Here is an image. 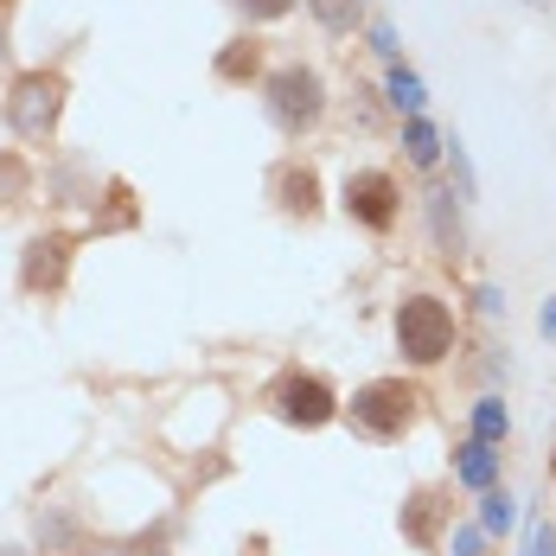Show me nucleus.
<instances>
[{
	"label": "nucleus",
	"instance_id": "nucleus-5",
	"mask_svg": "<svg viewBox=\"0 0 556 556\" xmlns=\"http://www.w3.org/2000/svg\"><path fill=\"white\" fill-rule=\"evenodd\" d=\"M339 396L327 378H314V371H294V378H281L276 390V416L281 422H294V429H320V422H333Z\"/></svg>",
	"mask_w": 556,
	"mask_h": 556
},
{
	"label": "nucleus",
	"instance_id": "nucleus-14",
	"mask_svg": "<svg viewBox=\"0 0 556 556\" xmlns=\"http://www.w3.org/2000/svg\"><path fill=\"white\" fill-rule=\"evenodd\" d=\"M473 435H480V442H500V435H505V403L486 396V403L473 409Z\"/></svg>",
	"mask_w": 556,
	"mask_h": 556
},
{
	"label": "nucleus",
	"instance_id": "nucleus-15",
	"mask_svg": "<svg viewBox=\"0 0 556 556\" xmlns=\"http://www.w3.org/2000/svg\"><path fill=\"white\" fill-rule=\"evenodd\" d=\"M390 103H396V110H422V84H416V77H409V71H390Z\"/></svg>",
	"mask_w": 556,
	"mask_h": 556
},
{
	"label": "nucleus",
	"instance_id": "nucleus-10",
	"mask_svg": "<svg viewBox=\"0 0 556 556\" xmlns=\"http://www.w3.org/2000/svg\"><path fill=\"white\" fill-rule=\"evenodd\" d=\"M256 64H263V52L250 46V39H237L230 52L218 58V77H230V84H243V77H256Z\"/></svg>",
	"mask_w": 556,
	"mask_h": 556
},
{
	"label": "nucleus",
	"instance_id": "nucleus-1",
	"mask_svg": "<svg viewBox=\"0 0 556 556\" xmlns=\"http://www.w3.org/2000/svg\"><path fill=\"white\" fill-rule=\"evenodd\" d=\"M396 345H403L409 365H442L447 345H454V314L435 294H409L396 307Z\"/></svg>",
	"mask_w": 556,
	"mask_h": 556
},
{
	"label": "nucleus",
	"instance_id": "nucleus-17",
	"mask_svg": "<svg viewBox=\"0 0 556 556\" xmlns=\"http://www.w3.org/2000/svg\"><path fill=\"white\" fill-rule=\"evenodd\" d=\"M230 7H237V13H250V20H281L294 0H230Z\"/></svg>",
	"mask_w": 556,
	"mask_h": 556
},
{
	"label": "nucleus",
	"instance_id": "nucleus-22",
	"mask_svg": "<svg viewBox=\"0 0 556 556\" xmlns=\"http://www.w3.org/2000/svg\"><path fill=\"white\" fill-rule=\"evenodd\" d=\"M0 58H7V39H0Z\"/></svg>",
	"mask_w": 556,
	"mask_h": 556
},
{
	"label": "nucleus",
	"instance_id": "nucleus-16",
	"mask_svg": "<svg viewBox=\"0 0 556 556\" xmlns=\"http://www.w3.org/2000/svg\"><path fill=\"white\" fill-rule=\"evenodd\" d=\"M314 13H320V26H333V33H345V26L358 20V0H314Z\"/></svg>",
	"mask_w": 556,
	"mask_h": 556
},
{
	"label": "nucleus",
	"instance_id": "nucleus-2",
	"mask_svg": "<svg viewBox=\"0 0 556 556\" xmlns=\"http://www.w3.org/2000/svg\"><path fill=\"white\" fill-rule=\"evenodd\" d=\"M416 384H403V378H378V384H365L352 396V429L358 435H371V442H396L409 422H416Z\"/></svg>",
	"mask_w": 556,
	"mask_h": 556
},
{
	"label": "nucleus",
	"instance_id": "nucleus-4",
	"mask_svg": "<svg viewBox=\"0 0 556 556\" xmlns=\"http://www.w3.org/2000/svg\"><path fill=\"white\" fill-rule=\"evenodd\" d=\"M58 110H64V84L46 77V71L20 77L13 97H7V122H13V135H26V141H46L52 122H58Z\"/></svg>",
	"mask_w": 556,
	"mask_h": 556
},
{
	"label": "nucleus",
	"instance_id": "nucleus-19",
	"mask_svg": "<svg viewBox=\"0 0 556 556\" xmlns=\"http://www.w3.org/2000/svg\"><path fill=\"white\" fill-rule=\"evenodd\" d=\"M531 556H556V525H538V538H531Z\"/></svg>",
	"mask_w": 556,
	"mask_h": 556
},
{
	"label": "nucleus",
	"instance_id": "nucleus-13",
	"mask_svg": "<svg viewBox=\"0 0 556 556\" xmlns=\"http://www.w3.org/2000/svg\"><path fill=\"white\" fill-rule=\"evenodd\" d=\"M26 192V161L20 154H0V205H13Z\"/></svg>",
	"mask_w": 556,
	"mask_h": 556
},
{
	"label": "nucleus",
	"instance_id": "nucleus-9",
	"mask_svg": "<svg viewBox=\"0 0 556 556\" xmlns=\"http://www.w3.org/2000/svg\"><path fill=\"white\" fill-rule=\"evenodd\" d=\"M435 525H442V500H435V493L409 500V511H403V531H409L416 544H429V538H435Z\"/></svg>",
	"mask_w": 556,
	"mask_h": 556
},
{
	"label": "nucleus",
	"instance_id": "nucleus-11",
	"mask_svg": "<svg viewBox=\"0 0 556 556\" xmlns=\"http://www.w3.org/2000/svg\"><path fill=\"white\" fill-rule=\"evenodd\" d=\"M460 480H467V486H493V454H486V442L460 447Z\"/></svg>",
	"mask_w": 556,
	"mask_h": 556
},
{
	"label": "nucleus",
	"instance_id": "nucleus-18",
	"mask_svg": "<svg viewBox=\"0 0 556 556\" xmlns=\"http://www.w3.org/2000/svg\"><path fill=\"white\" fill-rule=\"evenodd\" d=\"M480 518H486V531H505V525H511V500H505V493H486V511H480Z\"/></svg>",
	"mask_w": 556,
	"mask_h": 556
},
{
	"label": "nucleus",
	"instance_id": "nucleus-6",
	"mask_svg": "<svg viewBox=\"0 0 556 556\" xmlns=\"http://www.w3.org/2000/svg\"><path fill=\"white\" fill-rule=\"evenodd\" d=\"M345 212L365 224V230H390V224H396V179L378 173V167L352 173V179H345Z\"/></svg>",
	"mask_w": 556,
	"mask_h": 556
},
{
	"label": "nucleus",
	"instance_id": "nucleus-20",
	"mask_svg": "<svg viewBox=\"0 0 556 556\" xmlns=\"http://www.w3.org/2000/svg\"><path fill=\"white\" fill-rule=\"evenodd\" d=\"M454 556H480V531H473V525H467V531L454 538Z\"/></svg>",
	"mask_w": 556,
	"mask_h": 556
},
{
	"label": "nucleus",
	"instance_id": "nucleus-21",
	"mask_svg": "<svg viewBox=\"0 0 556 556\" xmlns=\"http://www.w3.org/2000/svg\"><path fill=\"white\" fill-rule=\"evenodd\" d=\"M544 333H556V301L544 307Z\"/></svg>",
	"mask_w": 556,
	"mask_h": 556
},
{
	"label": "nucleus",
	"instance_id": "nucleus-8",
	"mask_svg": "<svg viewBox=\"0 0 556 556\" xmlns=\"http://www.w3.org/2000/svg\"><path fill=\"white\" fill-rule=\"evenodd\" d=\"M314 192H320V186H314V173H307V167H281V173H276L281 212H294V218H314V205H320Z\"/></svg>",
	"mask_w": 556,
	"mask_h": 556
},
{
	"label": "nucleus",
	"instance_id": "nucleus-12",
	"mask_svg": "<svg viewBox=\"0 0 556 556\" xmlns=\"http://www.w3.org/2000/svg\"><path fill=\"white\" fill-rule=\"evenodd\" d=\"M435 154H442V148H435V128L416 115V122H409V161H416V167H435Z\"/></svg>",
	"mask_w": 556,
	"mask_h": 556
},
{
	"label": "nucleus",
	"instance_id": "nucleus-7",
	"mask_svg": "<svg viewBox=\"0 0 556 556\" xmlns=\"http://www.w3.org/2000/svg\"><path fill=\"white\" fill-rule=\"evenodd\" d=\"M64 263H71V243H64V237H33V243H26V288H33V294L46 288V294H52L58 281H64Z\"/></svg>",
	"mask_w": 556,
	"mask_h": 556
},
{
	"label": "nucleus",
	"instance_id": "nucleus-3",
	"mask_svg": "<svg viewBox=\"0 0 556 556\" xmlns=\"http://www.w3.org/2000/svg\"><path fill=\"white\" fill-rule=\"evenodd\" d=\"M263 103L276 115V128L288 135H301V128H314L320 110H327V90H320V71H307V64H288L269 77V90H263Z\"/></svg>",
	"mask_w": 556,
	"mask_h": 556
}]
</instances>
